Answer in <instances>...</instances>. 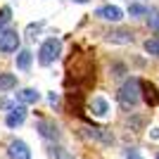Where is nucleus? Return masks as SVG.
Returning <instances> with one entry per match:
<instances>
[{
  "mask_svg": "<svg viewBox=\"0 0 159 159\" xmlns=\"http://www.w3.org/2000/svg\"><path fill=\"white\" fill-rule=\"evenodd\" d=\"M24 119H26V109H24V105L19 102V107L5 116V124H7V128H17V126L24 124Z\"/></svg>",
  "mask_w": 159,
  "mask_h": 159,
  "instance_id": "10",
  "label": "nucleus"
},
{
  "mask_svg": "<svg viewBox=\"0 0 159 159\" xmlns=\"http://www.w3.org/2000/svg\"><path fill=\"white\" fill-rule=\"evenodd\" d=\"M128 126H131L133 131H138V128L143 126V116H133V119H128Z\"/></svg>",
  "mask_w": 159,
  "mask_h": 159,
  "instance_id": "21",
  "label": "nucleus"
},
{
  "mask_svg": "<svg viewBox=\"0 0 159 159\" xmlns=\"http://www.w3.org/2000/svg\"><path fill=\"white\" fill-rule=\"evenodd\" d=\"M14 62H17V69H21V71H29L31 69V62H33V52L31 50H17V57H14Z\"/></svg>",
  "mask_w": 159,
  "mask_h": 159,
  "instance_id": "12",
  "label": "nucleus"
},
{
  "mask_svg": "<svg viewBox=\"0 0 159 159\" xmlns=\"http://www.w3.org/2000/svg\"><path fill=\"white\" fill-rule=\"evenodd\" d=\"M128 14L131 17H143V14H147V7L140 5V2H131L128 5Z\"/></svg>",
  "mask_w": 159,
  "mask_h": 159,
  "instance_id": "15",
  "label": "nucleus"
},
{
  "mask_svg": "<svg viewBox=\"0 0 159 159\" xmlns=\"http://www.w3.org/2000/svg\"><path fill=\"white\" fill-rule=\"evenodd\" d=\"M10 14H12V10H10V7H0V29H2V26L7 24V21L12 19Z\"/></svg>",
  "mask_w": 159,
  "mask_h": 159,
  "instance_id": "19",
  "label": "nucleus"
},
{
  "mask_svg": "<svg viewBox=\"0 0 159 159\" xmlns=\"http://www.w3.org/2000/svg\"><path fill=\"white\" fill-rule=\"evenodd\" d=\"M48 102H50V105H57V102H60V95H57V93H50V95H48Z\"/></svg>",
  "mask_w": 159,
  "mask_h": 159,
  "instance_id": "22",
  "label": "nucleus"
},
{
  "mask_svg": "<svg viewBox=\"0 0 159 159\" xmlns=\"http://www.w3.org/2000/svg\"><path fill=\"white\" fill-rule=\"evenodd\" d=\"M71 2H79V5H83V2H88V0H71Z\"/></svg>",
  "mask_w": 159,
  "mask_h": 159,
  "instance_id": "24",
  "label": "nucleus"
},
{
  "mask_svg": "<svg viewBox=\"0 0 159 159\" xmlns=\"http://www.w3.org/2000/svg\"><path fill=\"white\" fill-rule=\"evenodd\" d=\"M95 17L102 21H112V24H119L121 19H124V10H121L119 5H102L95 12Z\"/></svg>",
  "mask_w": 159,
  "mask_h": 159,
  "instance_id": "5",
  "label": "nucleus"
},
{
  "mask_svg": "<svg viewBox=\"0 0 159 159\" xmlns=\"http://www.w3.org/2000/svg\"><path fill=\"white\" fill-rule=\"evenodd\" d=\"M21 36L14 29H0V52L2 55H12L19 50Z\"/></svg>",
  "mask_w": 159,
  "mask_h": 159,
  "instance_id": "3",
  "label": "nucleus"
},
{
  "mask_svg": "<svg viewBox=\"0 0 159 159\" xmlns=\"http://www.w3.org/2000/svg\"><path fill=\"white\" fill-rule=\"evenodd\" d=\"M36 131H38L45 140H57V138H60V128H57V124H55V121H48V119H40L38 124H36Z\"/></svg>",
  "mask_w": 159,
  "mask_h": 159,
  "instance_id": "7",
  "label": "nucleus"
},
{
  "mask_svg": "<svg viewBox=\"0 0 159 159\" xmlns=\"http://www.w3.org/2000/svg\"><path fill=\"white\" fill-rule=\"evenodd\" d=\"M140 93H143V83L131 76V79H126L121 83L119 93H116V100H119V105L124 109H131V107H135L140 102Z\"/></svg>",
  "mask_w": 159,
  "mask_h": 159,
  "instance_id": "1",
  "label": "nucleus"
},
{
  "mask_svg": "<svg viewBox=\"0 0 159 159\" xmlns=\"http://www.w3.org/2000/svg\"><path fill=\"white\" fill-rule=\"evenodd\" d=\"M43 26H45V21H36V24H29V26H26V33H29V36H31V33H38Z\"/></svg>",
  "mask_w": 159,
  "mask_h": 159,
  "instance_id": "20",
  "label": "nucleus"
},
{
  "mask_svg": "<svg viewBox=\"0 0 159 159\" xmlns=\"http://www.w3.org/2000/svg\"><path fill=\"white\" fill-rule=\"evenodd\" d=\"M147 26L159 33V14L157 12H150V17H147Z\"/></svg>",
  "mask_w": 159,
  "mask_h": 159,
  "instance_id": "18",
  "label": "nucleus"
},
{
  "mask_svg": "<svg viewBox=\"0 0 159 159\" xmlns=\"http://www.w3.org/2000/svg\"><path fill=\"white\" fill-rule=\"evenodd\" d=\"M50 154H52L55 159H76L69 150H64V147H52V150H50Z\"/></svg>",
  "mask_w": 159,
  "mask_h": 159,
  "instance_id": "17",
  "label": "nucleus"
},
{
  "mask_svg": "<svg viewBox=\"0 0 159 159\" xmlns=\"http://www.w3.org/2000/svg\"><path fill=\"white\" fill-rule=\"evenodd\" d=\"M143 93H145V100H147V105H159V93H157V88L152 86V83H147V81H143Z\"/></svg>",
  "mask_w": 159,
  "mask_h": 159,
  "instance_id": "14",
  "label": "nucleus"
},
{
  "mask_svg": "<svg viewBox=\"0 0 159 159\" xmlns=\"http://www.w3.org/2000/svg\"><path fill=\"white\" fill-rule=\"evenodd\" d=\"M14 88H17V74L2 71L0 74V90H2V93H10V90H14Z\"/></svg>",
  "mask_w": 159,
  "mask_h": 159,
  "instance_id": "13",
  "label": "nucleus"
},
{
  "mask_svg": "<svg viewBox=\"0 0 159 159\" xmlns=\"http://www.w3.org/2000/svg\"><path fill=\"white\" fill-rule=\"evenodd\" d=\"M157 159H159V154H157Z\"/></svg>",
  "mask_w": 159,
  "mask_h": 159,
  "instance_id": "25",
  "label": "nucleus"
},
{
  "mask_svg": "<svg viewBox=\"0 0 159 159\" xmlns=\"http://www.w3.org/2000/svg\"><path fill=\"white\" fill-rule=\"evenodd\" d=\"M60 55H62V40L60 38H48V40H43V45L38 48V62L43 66L55 64V62L60 60Z\"/></svg>",
  "mask_w": 159,
  "mask_h": 159,
  "instance_id": "2",
  "label": "nucleus"
},
{
  "mask_svg": "<svg viewBox=\"0 0 159 159\" xmlns=\"http://www.w3.org/2000/svg\"><path fill=\"white\" fill-rule=\"evenodd\" d=\"M38 100H40V93L36 88H21L17 93V102H21V105H36Z\"/></svg>",
  "mask_w": 159,
  "mask_h": 159,
  "instance_id": "11",
  "label": "nucleus"
},
{
  "mask_svg": "<svg viewBox=\"0 0 159 159\" xmlns=\"http://www.w3.org/2000/svg\"><path fill=\"white\" fill-rule=\"evenodd\" d=\"M145 52H147V55H154V57H159V40H157V38L145 40Z\"/></svg>",
  "mask_w": 159,
  "mask_h": 159,
  "instance_id": "16",
  "label": "nucleus"
},
{
  "mask_svg": "<svg viewBox=\"0 0 159 159\" xmlns=\"http://www.w3.org/2000/svg\"><path fill=\"white\" fill-rule=\"evenodd\" d=\"M88 109H90V114H93V116L105 119L107 114H109V102H107L105 98H93L90 102H88Z\"/></svg>",
  "mask_w": 159,
  "mask_h": 159,
  "instance_id": "9",
  "label": "nucleus"
},
{
  "mask_svg": "<svg viewBox=\"0 0 159 159\" xmlns=\"http://www.w3.org/2000/svg\"><path fill=\"white\" fill-rule=\"evenodd\" d=\"M7 154H10V159H31V150L24 140H12L7 145Z\"/></svg>",
  "mask_w": 159,
  "mask_h": 159,
  "instance_id": "6",
  "label": "nucleus"
},
{
  "mask_svg": "<svg viewBox=\"0 0 159 159\" xmlns=\"http://www.w3.org/2000/svg\"><path fill=\"white\" fill-rule=\"evenodd\" d=\"M150 135H152V140H159V128H152V131H150Z\"/></svg>",
  "mask_w": 159,
  "mask_h": 159,
  "instance_id": "23",
  "label": "nucleus"
},
{
  "mask_svg": "<svg viewBox=\"0 0 159 159\" xmlns=\"http://www.w3.org/2000/svg\"><path fill=\"white\" fill-rule=\"evenodd\" d=\"M105 40L114 43V45H128V43H133V31L131 29H109V31H105Z\"/></svg>",
  "mask_w": 159,
  "mask_h": 159,
  "instance_id": "4",
  "label": "nucleus"
},
{
  "mask_svg": "<svg viewBox=\"0 0 159 159\" xmlns=\"http://www.w3.org/2000/svg\"><path fill=\"white\" fill-rule=\"evenodd\" d=\"M83 133H86L88 138L98 140V143H102V145H112L114 143V135L109 131H105V128H98V126H86L83 128Z\"/></svg>",
  "mask_w": 159,
  "mask_h": 159,
  "instance_id": "8",
  "label": "nucleus"
}]
</instances>
